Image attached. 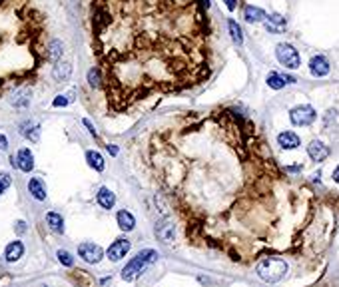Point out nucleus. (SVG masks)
Here are the masks:
<instances>
[{
    "label": "nucleus",
    "mask_w": 339,
    "mask_h": 287,
    "mask_svg": "<svg viewBox=\"0 0 339 287\" xmlns=\"http://www.w3.org/2000/svg\"><path fill=\"white\" fill-rule=\"evenodd\" d=\"M20 134H22V136H28L30 140H34V142H36V140H38V126H36L34 122H28V124H24V126H22Z\"/></svg>",
    "instance_id": "28"
},
{
    "label": "nucleus",
    "mask_w": 339,
    "mask_h": 287,
    "mask_svg": "<svg viewBox=\"0 0 339 287\" xmlns=\"http://www.w3.org/2000/svg\"><path fill=\"white\" fill-rule=\"evenodd\" d=\"M287 273V263L283 261L282 257H264L260 263H258V275L268 281V283H278L282 281Z\"/></svg>",
    "instance_id": "3"
},
{
    "label": "nucleus",
    "mask_w": 339,
    "mask_h": 287,
    "mask_svg": "<svg viewBox=\"0 0 339 287\" xmlns=\"http://www.w3.org/2000/svg\"><path fill=\"white\" fill-rule=\"evenodd\" d=\"M243 16H245V20L247 22H251V24H256V22H262V20H266V12L262 10V8H256V6H247L245 10H243Z\"/></svg>",
    "instance_id": "20"
},
{
    "label": "nucleus",
    "mask_w": 339,
    "mask_h": 287,
    "mask_svg": "<svg viewBox=\"0 0 339 287\" xmlns=\"http://www.w3.org/2000/svg\"><path fill=\"white\" fill-rule=\"evenodd\" d=\"M52 104H54V106H66V104H68V100H66V98H62V96H58V98H54V102H52Z\"/></svg>",
    "instance_id": "31"
},
{
    "label": "nucleus",
    "mask_w": 339,
    "mask_h": 287,
    "mask_svg": "<svg viewBox=\"0 0 339 287\" xmlns=\"http://www.w3.org/2000/svg\"><path fill=\"white\" fill-rule=\"evenodd\" d=\"M0 150H8V142H6V138L0 134Z\"/></svg>",
    "instance_id": "32"
},
{
    "label": "nucleus",
    "mask_w": 339,
    "mask_h": 287,
    "mask_svg": "<svg viewBox=\"0 0 339 287\" xmlns=\"http://www.w3.org/2000/svg\"><path fill=\"white\" fill-rule=\"evenodd\" d=\"M62 42L60 40H50V44H48V62H54L56 64L60 56H62Z\"/></svg>",
    "instance_id": "26"
},
{
    "label": "nucleus",
    "mask_w": 339,
    "mask_h": 287,
    "mask_svg": "<svg viewBox=\"0 0 339 287\" xmlns=\"http://www.w3.org/2000/svg\"><path fill=\"white\" fill-rule=\"evenodd\" d=\"M70 72H72V66L70 62H56L54 68H52V76L56 78L58 82H64L70 78Z\"/></svg>",
    "instance_id": "18"
},
{
    "label": "nucleus",
    "mask_w": 339,
    "mask_h": 287,
    "mask_svg": "<svg viewBox=\"0 0 339 287\" xmlns=\"http://www.w3.org/2000/svg\"><path fill=\"white\" fill-rule=\"evenodd\" d=\"M307 154L311 156V160H313V162H323V160L329 156V148H327L323 142L313 140V142L307 146Z\"/></svg>",
    "instance_id": "10"
},
{
    "label": "nucleus",
    "mask_w": 339,
    "mask_h": 287,
    "mask_svg": "<svg viewBox=\"0 0 339 287\" xmlns=\"http://www.w3.org/2000/svg\"><path fill=\"white\" fill-rule=\"evenodd\" d=\"M46 224L50 226V230L56 231V233H62V231H64V220H62V216H58L56 212H50V214L46 216Z\"/></svg>",
    "instance_id": "24"
},
{
    "label": "nucleus",
    "mask_w": 339,
    "mask_h": 287,
    "mask_svg": "<svg viewBox=\"0 0 339 287\" xmlns=\"http://www.w3.org/2000/svg\"><path fill=\"white\" fill-rule=\"evenodd\" d=\"M88 84L92 88H96V90H102V72H100L98 66L90 68V72H88Z\"/></svg>",
    "instance_id": "25"
},
{
    "label": "nucleus",
    "mask_w": 339,
    "mask_h": 287,
    "mask_svg": "<svg viewBox=\"0 0 339 287\" xmlns=\"http://www.w3.org/2000/svg\"><path fill=\"white\" fill-rule=\"evenodd\" d=\"M98 204H100V208L110 210L114 204H116V196H114L108 187H102V189L98 192Z\"/></svg>",
    "instance_id": "22"
},
{
    "label": "nucleus",
    "mask_w": 339,
    "mask_h": 287,
    "mask_svg": "<svg viewBox=\"0 0 339 287\" xmlns=\"http://www.w3.org/2000/svg\"><path fill=\"white\" fill-rule=\"evenodd\" d=\"M48 44L46 18L32 0H0V98L36 82Z\"/></svg>",
    "instance_id": "2"
},
{
    "label": "nucleus",
    "mask_w": 339,
    "mask_h": 287,
    "mask_svg": "<svg viewBox=\"0 0 339 287\" xmlns=\"http://www.w3.org/2000/svg\"><path fill=\"white\" fill-rule=\"evenodd\" d=\"M266 28H268V32H272V34H280L285 30V18L280 16V14H270V16H266Z\"/></svg>",
    "instance_id": "13"
},
{
    "label": "nucleus",
    "mask_w": 339,
    "mask_h": 287,
    "mask_svg": "<svg viewBox=\"0 0 339 287\" xmlns=\"http://www.w3.org/2000/svg\"><path fill=\"white\" fill-rule=\"evenodd\" d=\"M276 56L285 68H299V54L291 44H278L276 46Z\"/></svg>",
    "instance_id": "6"
},
{
    "label": "nucleus",
    "mask_w": 339,
    "mask_h": 287,
    "mask_svg": "<svg viewBox=\"0 0 339 287\" xmlns=\"http://www.w3.org/2000/svg\"><path fill=\"white\" fill-rule=\"evenodd\" d=\"M10 102H12V106H16V108H24V106H28V102H30V98H28V88H20V90H16V92H14V96L10 98Z\"/></svg>",
    "instance_id": "23"
},
{
    "label": "nucleus",
    "mask_w": 339,
    "mask_h": 287,
    "mask_svg": "<svg viewBox=\"0 0 339 287\" xmlns=\"http://www.w3.org/2000/svg\"><path fill=\"white\" fill-rule=\"evenodd\" d=\"M266 82H268V86H270L272 90H282L287 82H293V78H291V76L278 74V72H272V74L268 76V80H266Z\"/></svg>",
    "instance_id": "16"
},
{
    "label": "nucleus",
    "mask_w": 339,
    "mask_h": 287,
    "mask_svg": "<svg viewBox=\"0 0 339 287\" xmlns=\"http://www.w3.org/2000/svg\"><path fill=\"white\" fill-rule=\"evenodd\" d=\"M227 28H229V34H231V40L239 46L241 42H243V36H241V28H239V24L235 22V20H227Z\"/></svg>",
    "instance_id": "27"
},
{
    "label": "nucleus",
    "mask_w": 339,
    "mask_h": 287,
    "mask_svg": "<svg viewBox=\"0 0 339 287\" xmlns=\"http://www.w3.org/2000/svg\"><path fill=\"white\" fill-rule=\"evenodd\" d=\"M156 259H158V251H156V249H142V251L122 269V279H124V281L136 279V277H138L140 273H144V269L150 267Z\"/></svg>",
    "instance_id": "4"
},
{
    "label": "nucleus",
    "mask_w": 339,
    "mask_h": 287,
    "mask_svg": "<svg viewBox=\"0 0 339 287\" xmlns=\"http://www.w3.org/2000/svg\"><path fill=\"white\" fill-rule=\"evenodd\" d=\"M28 189H30V194H32L38 202H44V200H46V185H44V181H42L40 177H32L30 183H28Z\"/></svg>",
    "instance_id": "15"
},
{
    "label": "nucleus",
    "mask_w": 339,
    "mask_h": 287,
    "mask_svg": "<svg viewBox=\"0 0 339 287\" xmlns=\"http://www.w3.org/2000/svg\"><path fill=\"white\" fill-rule=\"evenodd\" d=\"M224 2H226V6L229 10H233V8L237 6V0H224Z\"/></svg>",
    "instance_id": "33"
},
{
    "label": "nucleus",
    "mask_w": 339,
    "mask_h": 287,
    "mask_svg": "<svg viewBox=\"0 0 339 287\" xmlns=\"http://www.w3.org/2000/svg\"><path fill=\"white\" fill-rule=\"evenodd\" d=\"M154 233H156V237H158L160 241L168 243V241H172V239L176 237V224H172L170 218H162V220L154 226Z\"/></svg>",
    "instance_id": "8"
},
{
    "label": "nucleus",
    "mask_w": 339,
    "mask_h": 287,
    "mask_svg": "<svg viewBox=\"0 0 339 287\" xmlns=\"http://www.w3.org/2000/svg\"><path fill=\"white\" fill-rule=\"evenodd\" d=\"M108 152H110L112 156H116V154H118V148H116V146H108Z\"/></svg>",
    "instance_id": "37"
},
{
    "label": "nucleus",
    "mask_w": 339,
    "mask_h": 287,
    "mask_svg": "<svg viewBox=\"0 0 339 287\" xmlns=\"http://www.w3.org/2000/svg\"><path fill=\"white\" fill-rule=\"evenodd\" d=\"M278 144L282 146L283 150H295V148H299L301 140H299V136L293 134V132H282V134L278 136Z\"/></svg>",
    "instance_id": "14"
},
{
    "label": "nucleus",
    "mask_w": 339,
    "mask_h": 287,
    "mask_svg": "<svg viewBox=\"0 0 339 287\" xmlns=\"http://www.w3.org/2000/svg\"><path fill=\"white\" fill-rule=\"evenodd\" d=\"M309 70L313 76H325L329 74V60L325 56H313L309 60Z\"/></svg>",
    "instance_id": "12"
},
{
    "label": "nucleus",
    "mask_w": 339,
    "mask_h": 287,
    "mask_svg": "<svg viewBox=\"0 0 339 287\" xmlns=\"http://www.w3.org/2000/svg\"><path fill=\"white\" fill-rule=\"evenodd\" d=\"M4 255H6V259H8V261H16V259H20V257L24 255V245H22V241H12V243L6 247Z\"/></svg>",
    "instance_id": "19"
},
{
    "label": "nucleus",
    "mask_w": 339,
    "mask_h": 287,
    "mask_svg": "<svg viewBox=\"0 0 339 287\" xmlns=\"http://www.w3.org/2000/svg\"><path fill=\"white\" fill-rule=\"evenodd\" d=\"M333 181H335V183H339V166L335 168V170H333Z\"/></svg>",
    "instance_id": "36"
},
{
    "label": "nucleus",
    "mask_w": 339,
    "mask_h": 287,
    "mask_svg": "<svg viewBox=\"0 0 339 287\" xmlns=\"http://www.w3.org/2000/svg\"><path fill=\"white\" fill-rule=\"evenodd\" d=\"M92 48L114 112L206 76L200 0H94Z\"/></svg>",
    "instance_id": "1"
},
{
    "label": "nucleus",
    "mask_w": 339,
    "mask_h": 287,
    "mask_svg": "<svg viewBox=\"0 0 339 287\" xmlns=\"http://www.w3.org/2000/svg\"><path fill=\"white\" fill-rule=\"evenodd\" d=\"M24 230H26V228H24V222H16V231H18V233H24Z\"/></svg>",
    "instance_id": "35"
},
{
    "label": "nucleus",
    "mask_w": 339,
    "mask_h": 287,
    "mask_svg": "<svg viewBox=\"0 0 339 287\" xmlns=\"http://www.w3.org/2000/svg\"><path fill=\"white\" fill-rule=\"evenodd\" d=\"M128 251H130V241L126 237H120V239H116L112 245L108 247L106 255H108L110 261H120Z\"/></svg>",
    "instance_id": "9"
},
{
    "label": "nucleus",
    "mask_w": 339,
    "mask_h": 287,
    "mask_svg": "<svg viewBox=\"0 0 339 287\" xmlns=\"http://www.w3.org/2000/svg\"><path fill=\"white\" fill-rule=\"evenodd\" d=\"M78 255L86 261V263H98L102 257H104V249L92 241H86V243H80L78 247Z\"/></svg>",
    "instance_id": "7"
},
{
    "label": "nucleus",
    "mask_w": 339,
    "mask_h": 287,
    "mask_svg": "<svg viewBox=\"0 0 339 287\" xmlns=\"http://www.w3.org/2000/svg\"><path fill=\"white\" fill-rule=\"evenodd\" d=\"M86 160H88V164L96 170V172H104V168H106V162H104V156L102 154H98V152H94V150H90L88 154H86Z\"/></svg>",
    "instance_id": "21"
},
{
    "label": "nucleus",
    "mask_w": 339,
    "mask_h": 287,
    "mask_svg": "<svg viewBox=\"0 0 339 287\" xmlns=\"http://www.w3.org/2000/svg\"><path fill=\"white\" fill-rule=\"evenodd\" d=\"M84 126L90 130V134H96V130H94V126H92V122H90V120H84Z\"/></svg>",
    "instance_id": "34"
},
{
    "label": "nucleus",
    "mask_w": 339,
    "mask_h": 287,
    "mask_svg": "<svg viewBox=\"0 0 339 287\" xmlns=\"http://www.w3.org/2000/svg\"><path fill=\"white\" fill-rule=\"evenodd\" d=\"M116 218H118V226H120L124 231H132L134 228H136V220H134V216H132L130 212L120 210Z\"/></svg>",
    "instance_id": "17"
},
{
    "label": "nucleus",
    "mask_w": 339,
    "mask_h": 287,
    "mask_svg": "<svg viewBox=\"0 0 339 287\" xmlns=\"http://www.w3.org/2000/svg\"><path fill=\"white\" fill-rule=\"evenodd\" d=\"M10 183H12V177H10V173L0 172V196H2V192H4L6 187H10Z\"/></svg>",
    "instance_id": "30"
},
{
    "label": "nucleus",
    "mask_w": 339,
    "mask_h": 287,
    "mask_svg": "<svg viewBox=\"0 0 339 287\" xmlns=\"http://www.w3.org/2000/svg\"><path fill=\"white\" fill-rule=\"evenodd\" d=\"M56 255H58V259H60V263H62V265H66V267H72V265H74V257H72L66 249H58Z\"/></svg>",
    "instance_id": "29"
},
{
    "label": "nucleus",
    "mask_w": 339,
    "mask_h": 287,
    "mask_svg": "<svg viewBox=\"0 0 339 287\" xmlns=\"http://www.w3.org/2000/svg\"><path fill=\"white\" fill-rule=\"evenodd\" d=\"M16 164H18V168L22 172H32V168H34V156H32V152L28 148H20L18 156H16Z\"/></svg>",
    "instance_id": "11"
},
{
    "label": "nucleus",
    "mask_w": 339,
    "mask_h": 287,
    "mask_svg": "<svg viewBox=\"0 0 339 287\" xmlns=\"http://www.w3.org/2000/svg\"><path fill=\"white\" fill-rule=\"evenodd\" d=\"M315 118H317V112H315V108L309 106V104L295 106V108H291V112H289V120H291L293 126H309V124L315 122Z\"/></svg>",
    "instance_id": "5"
}]
</instances>
